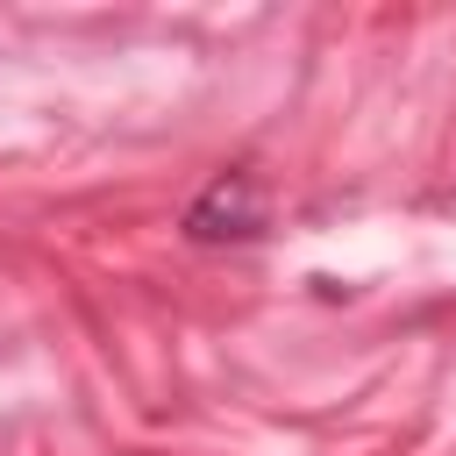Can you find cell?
Segmentation results:
<instances>
[{"label": "cell", "instance_id": "cell-1", "mask_svg": "<svg viewBox=\"0 0 456 456\" xmlns=\"http://www.w3.org/2000/svg\"><path fill=\"white\" fill-rule=\"evenodd\" d=\"M178 228H185V242H256L271 228V192L249 164H228L185 200Z\"/></svg>", "mask_w": 456, "mask_h": 456}]
</instances>
